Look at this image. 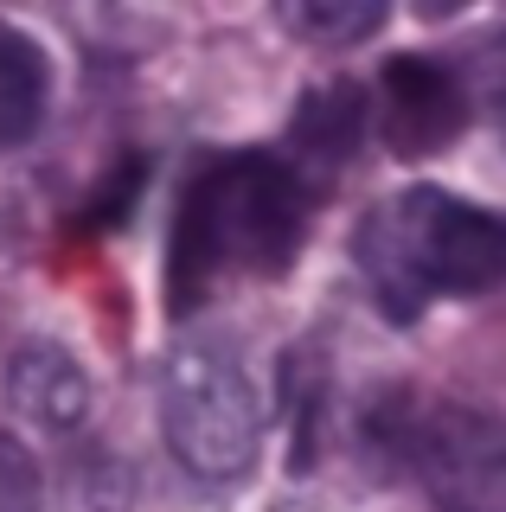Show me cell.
I'll list each match as a JSON object with an SVG mask.
<instances>
[{
    "label": "cell",
    "instance_id": "obj_1",
    "mask_svg": "<svg viewBox=\"0 0 506 512\" xmlns=\"http://www.w3.org/2000/svg\"><path fill=\"white\" fill-rule=\"evenodd\" d=\"M308 231V186L276 154H218L193 173L173 218V314L218 276H282Z\"/></svg>",
    "mask_w": 506,
    "mask_h": 512
},
{
    "label": "cell",
    "instance_id": "obj_2",
    "mask_svg": "<svg viewBox=\"0 0 506 512\" xmlns=\"http://www.w3.org/2000/svg\"><path fill=\"white\" fill-rule=\"evenodd\" d=\"M359 269L391 320H417L430 295H481L506 282V218L436 186L398 192L359 224Z\"/></svg>",
    "mask_w": 506,
    "mask_h": 512
},
{
    "label": "cell",
    "instance_id": "obj_3",
    "mask_svg": "<svg viewBox=\"0 0 506 512\" xmlns=\"http://www.w3.org/2000/svg\"><path fill=\"white\" fill-rule=\"evenodd\" d=\"M161 423L173 455L205 480H231L257 455V391L225 346H180L161 378Z\"/></svg>",
    "mask_w": 506,
    "mask_h": 512
},
{
    "label": "cell",
    "instance_id": "obj_4",
    "mask_svg": "<svg viewBox=\"0 0 506 512\" xmlns=\"http://www.w3.org/2000/svg\"><path fill=\"white\" fill-rule=\"evenodd\" d=\"M391 455L423 480L436 512H506V416L474 404L410 410Z\"/></svg>",
    "mask_w": 506,
    "mask_h": 512
},
{
    "label": "cell",
    "instance_id": "obj_5",
    "mask_svg": "<svg viewBox=\"0 0 506 512\" xmlns=\"http://www.w3.org/2000/svg\"><path fill=\"white\" fill-rule=\"evenodd\" d=\"M468 122V90L436 58H391L385 64V135L404 160L449 148Z\"/></svg>",
    "mask_w": 506,
    "mask_h": 512
},
{
    "label": "cell",
    "instance_id": "obj_6",
    "mask_svg": "<svg viewBox=\"0 0 506 512\" xmlns=\"http://www.w3.org/2000/svg\"><path fill=\"white\" fill-rule=\"evenodd\" d=\"M7 391H13V404L33 416V423H45V429H77V423H84V410H90L84 365H77L65 346H45V340L13 352Z\"/></svg>",
    "mask_w": 506,
    "mask_h": 512
},
{
    "label": "cell",
    "instance_id": "obj_7",
    "mask_svg": "<svg viewBox=\"0 0 506 512\" xmlns=\"http://www.w3.org/2000/svg\"><path fill=\"white\" fill-rule=\"evenodd\" d=\"M359 122H366V103H359L353 84H327L302 96V109H295L289 135H295V180L302 173H314V180H334V173L353 160L359 148Z\"/></svg>",
    "mask_w": 506,
    "mask_h": 512
},
{
    "label": "cell",
    "instance_id": "obj_8",
    "mask_svg": "<svg viewBox=\"0 0 506 512\" xmlns=\"http://www.w3.org/2000/svg\"><path fill=\"white\" fill-rule=\"evenodd\" d=\"M45 116V52L0 20V148H20Z\"/></svg>",
    "mask_w": 506,
    "mask_h": 512
},
{
    "label": "cell",
    "instance_id": "obj_9",
    "mask_svg": "<svg viewBox=\"0 0 506 512\" xmlns=\"http://www.w3.org/2000/svg\"><path fill=\"white\" fill-rule=\"evenodd\" d=\"M282 26L314 39V45H353V39H372L385 26V7L378 0H289Z\"/></svg>",
    "mask_w": 506,
    "mask_h": 512
},
{
    "label": "cell",
    "instance_id": "obj_10",
    "mask_svg": "<svg viewBox=\"0 0 506 512\" xmlns=\"http://www.w3.org/2000/svg\"><path fill=\"white\" fill-rule=\"evenodd\" d=\"M39 506V468L13 436H0V512H33Z\"/></svg>",
    "mask_w": 506,
    "mask_h": 512
},
{
    "label": "cell",
    "instance_id": "obj_11",
    "mask_svg": "<svg viewBox=\"0 0 506 512\" xmlns=\"http://www.w3.org/2000/svg\"><path fill=\"white\" fill-rule=\"evenodd\" d=\"M474 77H481V103L494 109V122H500V135H506V39H494L481 52V71H474Z\"/></svg>",
    "mask_w": 506,
    "mask_h": 512
}]
</instances>
